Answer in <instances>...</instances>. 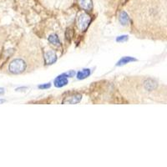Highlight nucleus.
Wrapping results in <instances>:
<instances>
[{
    "instance_id": "obj_1",
    "label": "nucleus",
    "mask_w": 167,
    "mask_h": 167,
    "mask_svg": "<svg viewBox=\"0 0 167 167\" xmlns=\"http://www.w3.org/2000/svg\"><path fill=\"white\" fill-rule=\"evenodd\" d=\"M124 83L134 87L135 97L133 98L135 99L152 97L154 96V92L156 93L159 87V83L155 79L148 77H134L131 79H125Z\"/></svg>"
},
{
    "instance_id": "obj_2",
    "label": "nucleus",
    "mask_w": 167,
    "mask_h": 167,
    "mask_svg": "<svg viewBox=\"0 0 167 167\" xmlns=\"http://www.w3.org/2000/svg\"><path fill=\"white\" fill-rule=\"evenodd\" d=\"M27 70V63L21 58H16L14 59L8 64V70L9 73L13 75H19L23 74Z\"/></svg>"
},
{
    "instance_id": "obj_3",
    "label": "nucleus",
    "mask_w": 167,
    "mask_h": 167,
    "mask_svg": "<svg viewBox=\"0 0 167 167\" xmlns=\"http://www.w3.org/2000/svg\"><path fill=\"white\" fill-rule=\"evenodd\" d=\"M90 22V18L86 14H81L78 18V25L81 30H84Z\"/></svg>"
},
{
    "instance_id": "obj_4",
    "label": "nucleus",
    "mask_w": 167,
    "mask_h": 167,
    "mask_svg": "<svg viewBox=\"0 0 167 167\" xmlns=\"http://www.w3.org/2000/svg\"><path fill=\"white\" fill-rule=\"evenodd\" d=\"M82 99V95H79V94H75L74 95H71L69 96L68 98H65L63 101V104L67 103V104H76L79 103Z\"/></svg>"
},
{
    "instance_id": "obj_5",
    "label": "nucleus",
    "mask_w": 167,
    "mask_h": 167,
    "mask_svg": "<svg viewBox=\"0 0 167 167\" xmlns=\"http://www.w3.org/2000/svg\"><path fill=\"white\" fill-rule=\"evenodd\" d=\"M67 84H68V79H67V76L65 75V74L58 76L55 80V85L58 88L63 87V86L66 85Z\"/></svg>"
},
{
    "instance_id": "obj_6",
    "label": "nucleus",
    "mask_w": 167,
    "mask_h": 167,
    "mask_svg": "<svg viewBox=\"0 0 167 167\" xmlns=\"http://www.w3.org/2000/svg\"><path fill=\"white\" fill-rule=\"evenodd\" d=\"M44 59H45V63H46L47 64H52V63H54L56 61L57 57H56L55 53L54 51L49 50V51H48V52L45 54Z\"/></svg>"
},
{
    "instance_id": "obj_7",
    "label": "nucleus",
    "mask_w": 167,
    "mask_h": 167,
    "mask_svg": "<svg viewBox=\"0 0 167 167\" xmlns=\"http://www.w3.org/2000/svg\"><path fill=\"white\" fill-rule=\"evenodd\" d=\"M119 22L122 25H127L130 23V17L125 11H122L119 14Z\"/></svg>"
},
{
    "instance_id": "obj_8",
    "label": "nucleus",
    "mask_w": 167,
    "mask_h": 167,
    "mask_svg": "<svg viewBox=\"0 0 167 167\" xmlns=\"http://www.w3.org/2000/svg\"><path fill=\"white\" fill-rule=\"evenodd\" d=\"M79 5L83 8L87 9V10H91L92 7H93L91 0H79Z\"/></svg>"
},
{
    "instance_id": "obj_9",
    "label": "nucleus",
    "mask_w": 167,
    "mask_h": 167,
    "mask_svg": "<svg viewBox=\"0 0 167 167\" xmlns=\"http://www.w3.org/2000/svg\"><path fill=\"white\" fill-rule=\"evenodd\" d=\"M90 70L85 69V70H81V71H79V72L78 73L77 78H78L79 79H84L87 78L88 76H90Z\"/></svg>"
},
{
    "instance_id": "obj_10",
    "label": "nucleus",
    "mask_w": 167,
    "mask_h": 167,
    "mask_svg": "<svg viewBox=\"0 0 167 167\" xmlns=\"http://www.w3.org/2000/svg\"><path fill=\"white\" fill-rule=\"evenodd\" d=\"M48 40H49L50 43H52V44H54V45H55V46H59V45H60V41H59L58 36L55 35H50L49 38H48Z\"/></svg>"
},
{
    "instance_id": "obj_11",
    "label": "nucleus",
    "mask_w": 167,
    "mask_h": 167,
    "mask_svg": "<svg viewBox=\"0 0 167 167\" xmlns=\"http://www.w3.org/2000/svg\"><path fill=\"white\" fill-rule=\"evenodd\" d=\"M136 59H134V58H131V57H123L117 63V66H119V65H124V64H126L128 63L132 62V61H135Z\"/></svg>"
},
{
    "instance_id": "obj_12",
    "label": "nucleus",
    "mask_w": 167,
    "mask_h": 167,
    "mask_svg": "<svg viewBox=\"0 0 167 167\" xmlns=\"http://www.w3.org/2000/svg\"><path fill=\"white\" fill-rule=\"evenodd\" d=\"M126 39H128L127 36H120V37L117 38V41L118 42H122L124 41V40H126Z\"/></svg>"
},
{
    "instance_id": "obj_13",
    "label": "nucleus",
    "mask_w": 167,
    "mask_h": 167,
    "mask_svg": "<svg viewBox=\"0 0 167 167\" xmlns=\"http://www.w3.org/2000/svg\"><path fill=\"white\" fill-rule=\"evenodd\" d=\"M75 72L74 71V70H71L70 72H68V73H66L65 74V75L67 77H73L75 75Z\"/></svg>"
},
{
    "instance_id": "obj_14",
    "label": "nucleus",
    "mask_w": 167,
    "mask_h": 167,
    "mask_svg": "<svg viewBox=\"0 0 167 167\" xmlns=\"http://www.w3.org/2000/svg\"><path fill=\"white\" fill-rule=\"evenodd\" d=\"M49 87H50V84H43V85H39V89H47V88H49Z\"/></svg>"
},
{
    "instance_id": "obj_15",
    "label": "nucleus",
    "mask_w": 167,
    "mask_h": 167,
    "mask_svg": "<svg viewBox=\"0 0 167 167\" xmlns=\"http://www.w3.org/2000/svg\"><path fill=\"white\" fill-rule=\"evenodd\" d=\"M3 102H4L3 99H0V104H1V103H3Z\"/></svg>"
}]
</instances>
